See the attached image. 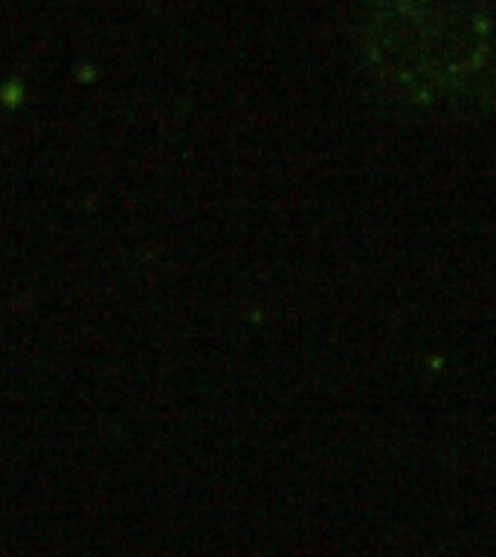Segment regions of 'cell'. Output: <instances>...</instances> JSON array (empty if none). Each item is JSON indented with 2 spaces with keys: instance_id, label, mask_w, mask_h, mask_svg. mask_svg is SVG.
<instances>
[{
  "instance_id": "6da1fadb",
  "label": "cell",
  "mask_w": 496,
  "mask_h": 557,
  "mask_svg": "<svg viewBox=\"0 0 496 557\" xmlns=\"http://www.w3.org/2000/svg\"><path fill=\"white\" fill-rule=\"evenodd\" d=\"M365 50L383 85L426 108L473 104L496 78V29L479 0H374Z\"/></svg>"
}]
</instances>
